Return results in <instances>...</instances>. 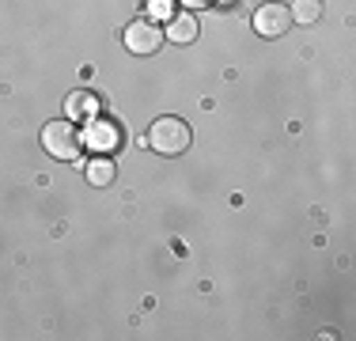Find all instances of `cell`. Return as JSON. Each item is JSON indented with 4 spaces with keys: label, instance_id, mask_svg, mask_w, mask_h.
Listing matches in <instances>:
<instances>
[{
    "label": "cell",
    "instance_id": "cell-2",
    "mask_svg": "<svg viewBox=\"0 0 356 341\" xmlns=\"http://www.w3.org/2000/svg\"><path fill=\"white\" fill-rule=\"evenodd\" d=\"M42 148H46L54 159H76V156H80V148H83L80 129H76L69 118L46 122V129H42Z\"/></svg>",
    "mask_w": 356,
    "mask_h": 341
},
{
    "label": "cell",
    "instance_id": "cell-5",
    "mask_svg": "<svg viewBox=\"0 0 356 341\" xmlns=\"http://www.w3.org/2000/svg\"><path fill=\"white\" fill-rule=\"evenodd\" d=\"M288 27H292V12H288V4H281V0H269V4H261L254 12V31L261 38H281Z\"/></svg>",
    "mask_w": 356,
    "mask_h": 341
},
{
    "label": "cell",
    "instance_id": "cell-1",
    "mask_svg": "<svg viewBox=\"0 0 356 341\" xmlns=\"http://www.w3.org/2000/svg\"><path fill=\"white\" fill-rule=\"evenodd\" d=\"M144 144L159 156H182L190 148V125L182 118H156L152 129L144 133Z\"/></svg>",
    "mask_w": 356,
    "mask_h": 341
},
{
    "label": "cell",
    "instance_id": "cell-11",
    "mask_svg": "<svg viewBox=\"0 0 356 341\" xmlns=\"http://www.w3.org/2000/svg\"><path fill=\"white\" fill-rule=\"evenodd\" d=\"M186 8H205V4H213V0H182Z\"/></svg>",
    "mask_w": 356,
    "mask_h": 341
},
{
    "label": "cell",
    "instance_id": "cell-6",
    "mask_svg": "<svg viewBox=\"0 0 356 341\" xmlns=\"http://www.w3.org/2000/svg\"><path fill=\"white\" fill-rule=\"evenodd\" d=\"M99 114V95L95 91H72L69 99H65V118L69 122H88V118Z\"/></svg>",
    "mask_w": 356,
    "mask_h": 341
},
{
    "label": "cell",
    "instance_id": "cell-10",
    "mask_svg": "<svg viewBox=\"0 0 356 341\" xmlns=\"http://www.w3.org/2000/svg\"><path fill=\"white\" fill-rule=\"evenodd\" d=\"M152 4V12H159V15H171V4H167V0H148Z\"/></svg>",
    "mask_w": 356,
    "mask_h": 341
},
{
    "label": "cell",
    "instance_id": "cell-8",
    "mask_svg": "<svg viewBox=\"0 0 356 341\" xmlns=\"http://www.w3.org/2000/svg\"><path fill=\"white\" fill-rule=\"evenodd\" d=\"M83 175H88L91 186H110V182H114V175H118V167H114V159H110V156H95L88 167H83Z\"/></svg>",
    "mask_w": 356,
    "mask_h": 341
},
{
    "label": "cell",
    "instance_id": "cell-7",
    "mask_svg": "<svg viewBox=\"0 0 356 341\" xmlns=\"http://www.w3.org/2000/svg\"><path fill=\"white\" fill-rule=\"evenodd\" d=\"M163 34L171 42H178V46H186V42L197 38V19H193V15H186V12H171V15H167Z\"/></svg>",
    "mask_w": 356,
    "mask_h": 341
},
{
    "label": "cell",
    "instance_id": "cell-4",
    "mask_svg": "<svg viewBox=\"0 0 356 341\" xmlns=\"http://www.w3.org/2000/svg\"><path fill=\"white\" fill-rule=\"evenodd\" d=\"M122 42H125L129 54L148 57V54H156V49L167 42V34H163V27H159L156 19H133L129 27L122 31Z\"/></svg>",
    "mask_w": 356,
    "mask_h": 341
},
{
    "label": "cell",
    "instance_id": "cell-3",
    "mask_svg": "<svg viewBox=\"0 0 356 341\" xmlns=\"http://www.w3.org/2000/svg\"><path fill=\"white\" fill-rule=\"evenodd\" d=\"M80 141L88 144L91 152H99V156H110V152H118V148H122L125 129H122V122H114V118L95 114V118H88V125H83Z\"/></svg>",
    "mask_w": 356,
    "mask_h": 341
},
{
    "label": "cell",
    "instance_id": "cell-9",
    "mask_svg": "<svg viewBox=\"0 0 356 341\" xmlns=\"http://www.w3.org/2000/svg\"><path fill=\"white\" fill-rule=\"evenodd\" d=\"M288 12H292V19H300V23H318L322 19V0H296Z\"/></svg>",
    "mask_w": 356,
    "mask_h": 341
}]
</instances>
